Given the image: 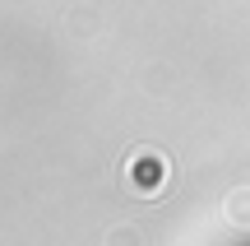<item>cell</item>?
Returning <instances> with one entry per match:
<instances>
[{
	"label": "cell",
	"instance_id": "1",
	"mask_svg": "<svg viewBox=\"0 0 250 246\" xmlns=\"http://www.w3.org/2000/svg\"><path fill=\"white\" fill-rule=\"evenodd\" d=\"M167 172H171V163L158 149H139V154L125 158V186H130L134 195H162Z\"/></svg>",
	"mask_w": 250,
	"mask_h": 246
},
{
	"label": "cell",
	"instance_id": "2",
	"mask_svg": "<svg viewBox=\"0 0 250 246\" xmlns=\"http://www.w3.org/2000/svg\"><path fill=\"white\" fill-rule=\"evenodd\" d=\"M227 214H232V223H250V191L227 195Z\"/></svg>",
	"mask_w": 250,
	"mask_h": 246
}]
</instances>
